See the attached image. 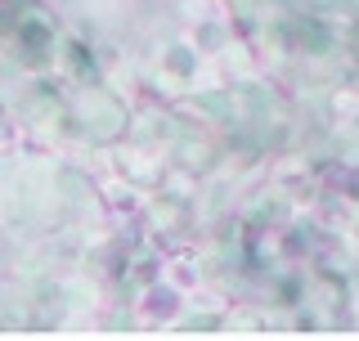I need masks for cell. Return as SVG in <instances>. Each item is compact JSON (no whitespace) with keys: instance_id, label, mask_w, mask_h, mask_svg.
Here are the masks:
<instances>
[{"instance_id":"obj_1","label":"cell","mask_w":359,"mask_h":341,"mask_svg":"<svg viewBox=\"0 0 359 341\" xmlns=\"http://www.w3.org/2000/svg\"><path fill=\"white\" fill-rule=\"evenodd\" d=\"M22 36H27V45H32V50H45V41H50V32H45L41 22H27V27H22Z\"/></svg>"}]
</instances>
